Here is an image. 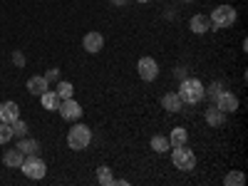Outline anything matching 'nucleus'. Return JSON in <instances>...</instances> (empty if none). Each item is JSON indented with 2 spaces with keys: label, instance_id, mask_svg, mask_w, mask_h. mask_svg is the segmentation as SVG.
Here are the masks:
<instances>
[{
  "label": "nucleus",
  "instance_id": "nucleus-8",
  "mask_svg": "<svg viewBox=\"0 0 248 186\" xmlns=\"http://www.w3.org/2000/svg\"><path fill=\"white\" fill-rule=\"evenodd\" d=\"M57 112H60V117H62V119H67V122H75V119H79V117H82V107L75 102V97L62 99V102H60V107H57Z\"/></svg>",
  "mask_w": 248,
  "mask_h": 186
},
{
  "label": "nucleus",
  "instance_id": "nucleus-28",
  "mask_svg": "<svg viewBox=\"0 0 248 186\" xmlns=\"http://www.w3.org/2000/svg\"><path fill=\"white\" fill-rule=\"evenodd\" d=\"M112 3H114L117 8H127V5L132 3V0H112Z\"/></svg>",
  "mask_w": 248,
  "mask_h": 186
},
{
  "label": "nucleus",
  "instance_id": "nucleus-23",
  "mask_svg": "<svg viewBox=\"0 0 248 186\" xmlns=\"http://www.w3.org/2000/svg\"><path fill=\"white\" fill-rule=\"evenodd\" d=\"M13 124H5V122H0V144H8L13 139Z\"/></svg>",
  "mask_w": 248,
  "mask_h": 186
},
{
  "label": "nucleus",
  "instance_id": "nucleus-3",
  "mask_svg": "<svg viewBox=\"0 0 248 186\" xmlns=\"http://www.w3.org/2000/svg\"><path fill=\"white\" fill-rule=\"evenodd\" d=\"M20 169H23V174L28 176V179H45V174H47V164L40 159L37 154H28L25 159H23V164H20Z\"/></svg>",
  "mask_w": 248,
  "mask_h": 186
},
{
  "label": "nucleus",
  "instance_id": "nucleus-24",
  "mask_svg": "<svg viewBox=\"0 0 248 186\" xmlns=\"http://www.w3.org/2000/svg\"><path fill=\"white\" fill-rule=\"evenodd\" d=\"M13 134H15V137H25V134H28V122H23V119L17 117V119L13 122Z\"/></svg>",
  "mask_w": 248,
  "mask_h": 186
},
{
  "label": "nucleus",
  "instance_id": "nucleus-9",
  "mask_svg": "<svg viewBox=\"0 0 248 186\" xmlns=\"http://www.w3.org/2000/svg\"><path fill=\"white\" fill-rule=\"evenodd\" d=\"M82 47H85L90 55H97L102 47H105V37H102L99 32H87L85 40H82Z\"/></svg>",
  "mask_w": 248,
  "mask_h": 186
},
{
  "label": "nucleus",
  "instance_id": "nucleus-27",
  "mask_svg": "<svg viewBox=\"0 0 248 186\" xmlns=\"http://www.w3.org/2000/svg\"><path fill=\"white\" fill-rule=\"evenodd\" d=\"M43 77H45L47 82H57V79H60V70H57V67H50V70H47Z\"/></svg>",
  "mask_w": 248,
  "mask_h": 186
},
{
  "label": "nucleus",
  "instance_id": "nucleus-13",
  "mask_svg": "<svg viewBox=\"0 0 248 186\" xmlns=\"http://www.w3.org/2000/svg\"><path fill=\"white\" fill-rule=\"evenodd\" d=\"M161 107L167 109V112H181V107H184V102H181V97H179V92H167L161 97Z\"/></svg>",
  "mask_w": 248,
  "mask_h": 186
},
{
  "label": "nucleus",
  "instance_id": "nucleus-10",
  "mask_svg": "<svg viewBox=\"0 0 248 186\" xmlns=\"http://www.w3.org/2000/svg\"><path fill=\"white\" fill-rule=\"evenodd\" d=\"M203 119H206L209 127H223V124H226V112H221L216 105H211L209 109L203 112Z\"/></svg>",
  "mask_w": 248,
  "mask_h": 186
},
{
  "label": "nucleus",
  "instance_id": "nucleus-14",
  "mask_svg": "<svg viewBox=\"0 0 248 186\" xmlns=\"http://www.w3.org/2000/svg\"><path fill=\"white\" fill-rule=\"evenodd\" d=\"M23 159H25V154L20 152L17 147L15 149H8L5 154H3V164L8 169H20V164H23Z\"/></svg>",
  "mask_w": 248,
  "mask_h": 186
},
{
  "label": "nucleus",
  "instance_id": "nucleus-5",
  "mask_svg": "<svg viewBox=\"0 0 248 186\" xmlns=\"http://www.w3.org/2000/svg\"><path fill=\"white\" fill-rule=\"evenodd\" d=\"M209 20H211V28H231L236 23V10L231 5H218L214 8V15Z\"/></svg>",
  "mask_w": 248,
  "mask_h": 186
},
{
  "label": "nucleus",
  "instance_id": "nucleus-4",
  "mask_svg": "<svg viewBox=\"0 0 248 186\" xmlns=\"http://www.w3.org/2000/svg\"><path fill=\"white\" fill-rule=\"evenodd\" d=\"M171 161H174V167H176L179 171H191V169L196 167V156H194V152L186 147V144H181V147H174Z\"/></svg>",
  "mask_w": 248,
  "mask_h": 186
},
{
  "label": "nucleus",
  "instance_id": "nucleus-7",
  "mask_svg": "<svg viewBox=\"0 0 248 186\" xmlns=\"http://www.w3.org/2000/svg\"><path fill=\"white\" fill-rule=\"evenodd\" d=\"M211 105H216L221 112L229 114V112H236V109H238V97H236L233 92H229V90H221L218 97L211 102Z\"/></svg>",
  "mask_w": 248,
  "mask_h": 186
},
{
  "label": "nucleus",
  "instance_id": "nucleus-15",
  "mask_svg": "<svg viewBox=\"0 0 248 186\" xmlns=\"http://www.w3.org/2000/svg\"><path fill=\"white\" fill-rule=\"evenodd\" d=\"M189 28H191V32L203 35L206 30L211 28V20H209V15H194V17H191V23H189Z\"/></svg>",
  "mask_w": 248,
  "mask_h": 186
},
{
  "label": "nucleus",
  "instance_id": "nucleus-17",
  "mask_svg": "<svg viewBox=\"0 0 248 186\" xmlns=\"http://www.w3.org/2000/svg\"><path fill=\"white\" fill-rule=\"evenodd\" d=\"M40 99H43V107L45 109H57L60 107V97H57V92L55 90H47V92H43V94H40Z\"/></svg>",
  "mask_w": 248,
  "mask_h": 186
},
{
  "label": "nucleus",
  "instance_id": "nucleus-19",
  "mask_svg": "<svg viewBox=\"0 0 248 186\" xmlns=\"http://www.w3.org/2000/svg\"><path fill=\"white\" fill-rule=\"evenodd\" d=\"M97 181H99L102 186H114V174H112V169H109V167H99V169H97Z\"/></svg>",
  "mask_w": 248,
  "mask_h": 186
},
{
  "label": "nucleus",
  "instance_id": "nucleus-12",
  "mask_svg": "<svg viewBox=\"0 0 248 186\" xmlns=\"http://www.w3.org/2000/svg\"><path fill=\"white\" fill-rule=\"evenodd\" d=\"M17 117H20V107L15 105V102H3V105H0V122L13 124Z\"/></svg>",
  "mask_w": 248,
  "mask_h": 186
},
{
  "label": "nucleus",
  "instance_id": "nucleus-25",
  "mask_svg": "<svg viewBox=\"0 0 248 186\" xmlns=\"http://www.w3.org/2000/svg\"><path fill=\"white\" fill-rule=\"evenodd\" d=\"M221 87H223V85H221V82H214V85H211L209 90H203V94H209V99L214 102V99L218 97V92H221Z\"/></svg>",
  "mask_w": 248,
  "mask_h": 186
},
{
  "label": "nucleus",
  "instance_id": "nucleus-29",
  "mask_svg": "<svg viewBox=\"0 0 248 186\" xmlns=\"http://www.w3.org/2000/svg\"><path fill=\"white\" fill-rule=\"evenodd\" d=\"M137 3H149V0H137Z\"/></svg>",
  "mask_w": 248,
  "mask_h": 186
},
{
  "label": "nucleus",
  "instance_id": "nucleus-22",
  "mask_svg": "<svg viewBox=\"0 0 248 186\" xmlns=\"http://www.w3.org/2000/svg\"><path fill=\"white\" fill-rule=\"evenodd\" d=\"M223 184L226 186H243L246 184V176H243V171H229V174H226V179H223Z\"/></svg>",
  "mask_w": 248,
  "mask_h": 186
},
{
  "label": "nucleus",
  "instance_id": "nucleus-11",
  "mask_svg": "<svg viewBox=\"0 0 248 186\" xmlns=\"http://www.w3.org/2000/svg\"><path fill=\"white\" fill-rule=\"evenodd\" d=\"M47 90H50V82H47L43 75H35V77H30V79H28V92H30V94L40 97V94L47 92Z\"/></svg>",
  "mask_w": 248,
  "mask_h": 186
},
{
  "label": "nucleus",
  "instance_id": "nucleus-18",
  "mask_svg": "<svg viewBox=\"0 0 248 186\" xmlns=\"http://www.w3.org/2000/svg\"><path fill=\"white\" fill-rule=\"evenodd\" d=\"M186 139H189V132L184 127H174V132L169 134V147H181V144H186Z\"/></svg>",
  "mask_w": 248,
  "mask_h": 186
},
{
  "label": "nucleus",
  "instance_id": "nucleus-20",
  "mask_svg": "<svg viewBox=\"0 0 248 186\" xmlns=\"http://www.w3.org/2000/svg\"><path fill=\"white\" fill-rule=\"evenodd\" d=\"M57 97L60 99H70L72 94H75V87H72V82H67V79H62V82H57Z\"/></svg>",
  "mask_w": 248,
  "mask_h": 186
},
{
  "label": "nucleus",
  "instance_id": "nucleus-21",
  "mask_svg": "<svg viewBox=\"0 0 248 186\" xmlns=\"http://www.w3.org/2000/svg\"><path fill=\"white\" fill-rule=\"evenodd\" d=\"M152 149H154L156 154H164V152H169V137H161V134L152 137Z\"/></svg>",
  "mask_w": 248,
  "mask_h": 186
},
{
  "label": "nucleus",
  "instance_id": "nucleus-16",
  "mask_svg": "<svg viewBox=\"0 0 248 186\" xmlns=\"http://www.w3.org/2000/svg\"><path fill=\"white\" fill-rule=\"evenodd\" d=\"M17 149L23 152L25 156H28V154H37V149H40V141H37V139H28V137H20V141H17Z\"/></svg>",
  "mask_w": 248,
  "mask_h": 186
},
{
  "label": "nucleus",
  "instance_id": "nucleus-2",
  "mask_svg": "<svg viewBox=\"0 0 248 186\" xmlns=\"http://www.w3.org/2000/svg\"><path fill=\"white\" fill-rule=\"evenodd\" d=\"M90 141H92V129L85 127V124H75V127L67 132V147L75 149V152L87 149Z\"/></svg>",
  "mask_w": 248,
  "mask_h": 186
},
{
  "label": "nucleus",
  "instance_id": "nucleus-26",
  "mask_svg": "<svg viewBox=\"0 0 248 186\" xmlns=\"http://www.w3.org/2000/svg\"><path fill=\"white\" fill-rule=\"evenodd\" d=\"M13 62H15V67H25V55L20 50H15L13 52Z\"/></svg>",
  "mask_w": 248,
  "mask_h": 186
},
{
  "label": "nucleus",
  "instance_id": "nucleus-1",
  "mask_svg": "<svg viewBox=\"0 0 248 186\" xmlns=\"http://www.w3.org/2000/svg\"><path fill=\"white\" fill-rule=\"evenodd\" d=\"M203 90H206V87L201 85V79H196V77H184V79H181V87H179V97H181L184 105H199V102L206 97Z\"/></svg>",
  "mask_w": 248,
  "mask_h": 186
},
{
  "label": "nucleus",
  "instance_id": "nucleus-6",
  "mask_svg": "<svg viewBox=\"0 0 248 186\" xmlns=\"http://www.w3.org/2000/svg\"><path fill=\"white\" fill-rule=\"evenodd\" d=\"M137 72L144 82H154L159 77V65H156V60L154 57H141L137 62Z\"/></svg>",
  "mask_w": 248,
  "mask_h": 186
}]
</instances>
